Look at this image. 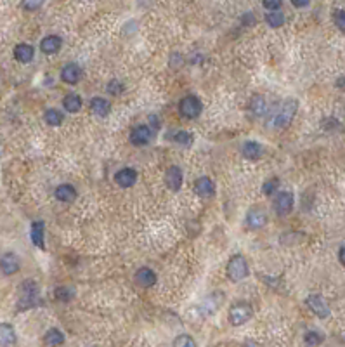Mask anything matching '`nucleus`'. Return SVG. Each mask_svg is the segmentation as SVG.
I'll return each mask as SVG.
<instances>
[{"instance_id":"obj_1","label":"nucleus","mask_w":345,"mask_h":347,"mask_svg":"<svg viewBox=\"0 0 345 347\" xmlns=\"http://www.w3.org/2000/svg\"><path fill=\"white\" fill-rule=\"evenodd\" d=\"M19 311L30 309L40 304V297H38V287L32 280H26L19 285V302H17Z\"/></svg>"},{"instance_id":"obj_2","label":"nucleus","mask_w":345,"mask_h":347,"mask_svg":"<svg viewBox=\"0 0 345 347\" xmlns=\"http://www.w3.org/2000/svg\"><path fill=\"white\" fill-rule=\"evenodd\" d=\"M248 276V264L243 256H233L228 262V278L231 281H241Z\"/></svg>"},{"instance_id":"obj_3","label":"nucleus","mask_w":345,"mask_h":347,"mask_svg":"<svg viewBox=\"0 0 345 347\" xmlns=\"http://www.w3.org/2000/svg\"><path fill=\"white\" fill-rule=\"evenodd\" d=\"M297 108H299V103L293 99H288L283 103V106H281V109H279L276 120H274L276 129H286V127L291 124V120L295 118Z\"/></svg>"},{"instance_id":"obj_4","label":"nucleus","mask_w":345,"mask_h":347,"mask_svg":"<svg viewBox=\"0 0 345 347\" xmlns=\"http://www.w3.org/2000/svg\"><path fill=\"white\" fill-rule=\"evenodd\" d=\"M202 109H203V104L196 96H186V98L181 99V103H179V111H181V115L184 118H189V120L200 117Z\"/></svg>"},{"instance_id":"obj_5","label":"nucleus","mask_w":345,"mask_h":347,"mask_svg":"<svg viewBox=\"0 0 345 347\" xmlns=\"http://www.w3.org/2000/svg\"><path fill=\"white\" fill-rule=\"evenodd\" d=\"M252 313L253 311L250 304H247V302H236L229 309V321L233 323L234 327H239V325H244L252 318Z\"/></svg>"},{"instance_id":"obj_6","label":"nucleus","mask_w":345,"mask_h":347,"mask_svg":"<svg viewBox=\"0 0 345 347\" xmlns=\"http://www.w3.org/2000/svg\"><path fill=\"white\" fill-rule=\"evenodd\" d=\"M151 137H153V132L147 125H139L135 127V129H132V132H130V143H132L134 146H146L151 141Z\"/></svg>"},{"instance_id":"obj_7","label":"nucleus","mask_w":345,"mask_h":347,"mask_svg":"<svg viewBox=\"0 0 345 347\" xmlns=\"http://www.w3.org/2000/svg\"><path fill=\"white\" fill-rule=\"evenodd\" d=\"M307 306H309V309H311L316 316H319V318H328L330 316V307L321 295L307 297Z\"/></svg>"},{"instance_id":"obj_8","label":"nucleus","mask_w":345,"mask_h":347,"mask_svg":"<svg viewBox=\"0 0 345 347\" xmlns=\"http://www.w3.org/2000/svg\"><path fill=\"white\" fill-rule=\"evenodd\" d=\"M274 209H276V212L279 215H286L291 212V209H293V195L288 191H283L279 193L276 196V200H274Z\"/></svg>"},{"instance_id":"obj_9","label":"nucleus","mask_w":345,"mask_h":347,"mask_svg":"<svg viewBox=\"0 0 345 347\" xmlns=\"http://www.w3.org/2000/svg\"><path fill=\"white\" fill-rule=\"evenodd\" d=\"M265 222H267V214L262 207H253L247 215V224L252 229H259V227L265 226Z\"/></svg>"},{"instance_id":"obj_10","label":"nucleus","mask_w":345,"mask_h":347,"mask_svg":"<svg viewBox=\"0 0 345 347\" xmlns=\"http://www.w3.org/2000/svg\"><path fill=\"white\" fill-rule=\"evenodd\" d=\"M82 78V68L78 66L77 63H69L63 68L61 72V80L64 83H69V85H75V83L80 82Z\"/></svg>"},{"instance_id":"obj_11","label":"nucleus","mask_w":345,"mask_h":347,"mask_svg":"<svg viewBox=\"0 0 345 347\" xmlns=\"http://www.w3.org/2000/svg\"><path fill=\"white\" fill-rule=\"evenodd\" d=\"M0 269L7 276L16 274L19 271V259H17L16 253L9 252L6 256H2V259H0Z\"/></svg>"},{"instance_id":"obj_12","label":"nucleus","mask_w":345,"mask_h":347,"mask_svg":"<svg viewBox=\"0 0 345 347\" xmlns=\"http://www.w3.org/2000/svg\"><path fill=\"white\" fill-rule=\"evenodd\" d=\"M115 182L121 188H132L137 182V172L134 169H121L115 174Z\"/></svg>"},{"instance_id":"obj_13","label":"nucleus","mask_w":345,"mask_h":347,"mask_svg":"<svg viewBox=\"0 0 345 347\" xmlns=\"http://www.w3.org/2000/svg\"><path fill=\"white\" fill-rule=\"evenodd\" d=\"M182 170L179 169V167H170V169L167 170V175H165V182H167L168 190L172 191H179L182 186Z\"/></svg>"},{"instance_id":"obj_14","label":"nucleus","mask_w":345,"mask_h":347,"mask_svg":"<svg viewBox=\"0 0 345 347\" xmlns=\"http://www.w3.org/2000/svg\"><path fill=\"white\" fill-rule=\"evenodd\" d=\"M33 56H35V49L30 45V43H17L14 47V58H16V61H19V63H23V64L32 63Z\"/></svg>"},{"instance_id":"obj_15","label":"nucleus","mask_w":345,"mask_h":347,"mask_svg":"<svg viewBox=\"0 0 345 347\" xmlns=\"http://www.w3.org/2000/svg\"><path fill=\"white\" fill-rule=\"evenodd\" d=\"M135 283L142 288H151L156 283V274L153 273L150 267H141V269L135 273Z\"/></svg>"},{"instance_id":"obj_16","label":"nucleus","mask_w":345,"mask_h":347,"mask_svg":"<svg viewBox=\"0 0 345 347\" xmlns=\"http://www.w3.org/2000/svg\"><path fill=\"white\" fill-rule=\"evenodd\" d=\"M43 231H45V224L42 221H35L32 224V229H30V236H32V241L37 248L43 250L45 248V240H43Z\"/></svg>"},{"instance_id":"obj_17","label":"nucleus","mask_w":345,"mask_h":347,"mask_svg":"<svg viewBox=\"0 0 345 347\" xmlns=\"http://www.w3.org/2000/svg\"><path fill=\"white\" fill-rule=\"evenodd\" d=\"M194 191L196 195L202 196V198H210V196H213V193H215V186H213V182L208 177H200L198 181L194 182Z\"/></svg>"},{"instance_id":"obj_18","label":"nucleus","mask_w":345,"mask_h":347,"mask_svg":"<svg viewBox=\"0 0 345 347\" xmlns=\"http://www.w3.org/2000/svg\"><path fill=\"white\" fill-rule=\"evenodd\" d=\"M61 45H63L61 37H58V35H49V37H45L40 42V51L43 54H56V52L61 49Z\"/></svg>"},{"instance_id":"obj_19","label":"nucleus","mask_w":345,"mask_h":347,"mask_svg":"<svg viewBox=\"0 0 345 347\" xmlns=\"http://www.w3.org/2000/svg\"><path fill=\"white\" fill-rule=\"evenodd\" d=\"M16 344V332L9 323H0V345L9 347Z\"/></svg>"},{"instance_id":"obj_20","label":"nucleus","mask_w":345,"mask_h":347,"mask_svg":"<svg viewBox=\"0 0 345 347\" xmlns=\"http://www.w3.org/2000/svg\"><path fill=\"white\" fill-rule=\"evenodd\" d=\"M56 198L59 201H64V203H69V201L77 198V190L71 184H61V186L56 188Z\"/></svg>"},{"instance_id":"obj_21","label":"nucleus","mask_w":345,"mask_h":347,"mask_svg":"<svg viewBox=\"0 0 345 347\" xmlns=\"http://www.w3.org/2000/svg\"><path fill=\"white\" fill-rule=\"evenodd\" d=\"M43 344L47 347H58L64 344V335L63 332L58 330V328H51V330L45 332L43 335Z\"/></svg>"},{"instance_id":"obj_22","label":"nucleus","mask_w":345,"mask_h":347,"mask_svg":"<svg viewBox=\"0 0 345 347\" xmlns=\"http://www.w3.org/2000/svg\"><path fill=\"white\" fill-rule=\"evenodd\" d=\"M90 109H92L94 115L106 117V115H110L111 104H110V101H106L104 98H94L90 101Z\"/></svg>"},{"instance_id":"obj_23","label":"nucleus","mask_w":345,"mask_h":347,"mask_svg":"<svg viewBox=\"0 0 345 347\" xmlns=\"http://www.w3.org/2000/svg\"><path fill=\"white\" fill-rule=\"evenodd\" d=\"M243 156L248 158V160H259V158L262 156V146L259 143H255V141H248V143L243 144Z\"/></svg>"},{"instance_id":"obj_24","label":"nucleus","mask_w":345,"mask_h":347,"mask_svg":"<svg viewBox=\"0 0 345 347\" xmlns=\"http://www.w3.org/2000/svg\"><path fill=\"white\" fill-rule=\"evenodd\" d=\"M63 106L69 113H78L82 109V98L78 94H66L63 99Z\"/></svg>"},{"instance_id":"obj_25","label":"nucleus","mask_w":345,"mask_h":347,"mask_svg":"<svg viewBox=\"0 0 345 347\" xmlns=\"http://www.w3.org/2000/svg\"><path fill=\"white\" fill-rule=\"evenodd\" d=\"M43 118H45V122L49 124L51 127H58L63 124L64 120V115L59 111V109H54V108H49L45 111V115H43Z\"/></svg>"},{"instance_id":"obj_26","label":"nucleus","mask_w":345,"mask_h":347,"mask_svg":"<svg viewBox=\"0 0 345 347\" xmlns=\"http://www.w3.org/2000/svg\"><path fill=\"white\" fill-rule=\"evenodd\" d=\"M250 109L253 115H257V117L264 115L265 109H267V104H265L264 98H262V96H255V98L250 101Z\"/></svg>"},{"instance_id":"obj_27","label":"nucleus","mask_w":345,"mask_h":347,"mask_svg":"<svg viewBox=\"0 0 345 347\" xmlns=\"http://www.w3.org/2000/svg\"><path fill=\"white\" fill-rule=\"evenodd\" d=\"M265 23L269 26H273V28H279V26L285 25V16H283L279 11L267 12V14H265Z\"/></svg>"},{"instance_id":"obj_28","label":"nucleus","mask_w":345,"mask_h":347,"mask_svg":"<svg viewBox=\"0 0 345 347\" xmlns=\"http://www.w3.org/2000/svg\"><path fill=\"white\" fill-rule=\"evenodd\" d=\"M323 340H325V337H323L321 333H319V332H316V330L307 332V333H305V337H304V342H305V344H307L309 347L319 345Z\"/></svg>"},{"instance_id":"obj_29","label":"nucleus","mask_w":345,"mask_h":347,"mask_svg":"<svg viewBox=\"0 0 345 347\" xmlns=\"http://www.w3.org/2000/svg\"><path fill=\"white\" fill-rule=\"evenodd\" d=\"M54 297L58 298V300H61V302H69L73 297H75V292H73L71 288H68V287H58V288H56V292H54Z\"/></svg>"},{"instance_id":"obj_30","label":"nucleus","mask_w":345,"mask_h":347,"mask_svg":"<svg viewBox=\"0 0 345 347\" xmlns=\"http://www.w3.org/2000/svg\"><path fill=\"white\" fill-rule=\"evenodd\" d=\"M278 188H279V179L276 177H273V179H269V181H265L264 182V186H262V191H264V195H274V193L278 191Z\"/></svg>"},{"instance_id":"obj_31","label":"nucleus","mask_w":345,"mask_h":347,"mask_svg":"<svg viewBox=\"0 0 345 347\" xmlns=\"http://www.w3.org/2000/svg\"><path fill=\"white\" fill-rule=\"evenodd\" d=\"M174 347H196V342L189 335H179L174 340Z\"/></svg>"},{"instance_id":"obj_32","label":"nucleus","mask_w":345,"mask_h":347,"mask_svg":"<svg viewBox=\"0 0 345 347\" xmlns=\"http://www.w3.org/2000/svg\"><path fill=\"white\" fill-rule=\"evenodd\" d=\"M106 90L110 92V94H113V96H120L121 92L125 90V87H124V83H121V82H118V80H111L110 83H108Z\"/></svg>"},{"instance_id":"obj_33","label":"nucleus","mask_w":345,"mask_h":347,"mask_svg":"<svg viewBox=\"0 0 345 347\" xmlns=\"http://www.w3.org/2000/svg\"><path fill=\"white\" fill-rule=\"evenodd\" d=\"M333 21L342 32H345V9H337L333 12Z\"/></svg>"},{"instance_id":"obj_34","label":"nucleus","mask_w":345,"mask_h":347,"mask_svg":"<svg viewBox=\"0 0 345 347\" xmlns=\"http://www.w3.org/2000/svg\"><path fill=\"white\" fill-rule=\"evenodd\" d=\"M176 143L179 144H184V146H189L191 143H193V135L189 132H176Z\"/></svg>"},{"instance_id":"obj_35","label":"nucleus","mask_w":345,"mask_h":347,"mask_svg":"<svg viewBox=\"0 0 345 347\" xmlns=\"http://www.w3.org/2000/svg\"><path fill=\"white\" fill-rule=\"evenodd\" d=\"M262 6H264V9H269V12H274V11H279L283 4L279 2V0H265V2H262Z\"/></svg>"},{"instance_id":"obj_36","label":"nucleus","mask_w":345,"mask_h":347,"mask_svg":"<svg viewBox=\"0 0 345 347\" xmlns=\"http://www.w3.org/2000/svg\"><path fill=\"white\" fill-rule=\"evenodd\" d=\"M21 7L26 9V11H37V9L42 7V2H23Z\"/></svg>"},{"instance_id":"obj_37","label":"nucleus","mask_w":345,"mask_h":347,"mask_svg":"<svg viewBox=\"0 0 345 347\" xmlns=\"http://www.w3.org/2000/svg\"><path fill=\"white\" fill-rule=\"evenodd\" d=\"M338 261L345 266V247L340 248V252H338Z\"/></svg>"},{"instance_id":"obj_38","label":"nucleus","mask_w":345,"mask_h":347,"mask_svg":"<svg viewBox=\"0 0 345 347\" xmlns=\"http://www.w3.org/2000/svg\"><path fill=\"white\" fill-rule=\"evenodd\" d=\"M309 2H299V0H293V7H307Z\"/></svg>"}]
</instances>
